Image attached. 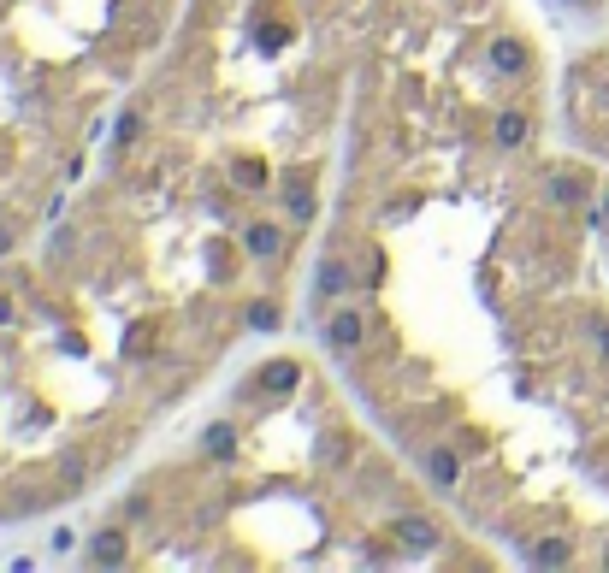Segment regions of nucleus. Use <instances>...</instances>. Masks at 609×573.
Here are the masks:
<instances>
[{
    "instance_id": "nucleus-1",
    "label": "nucleus",
    "mask_w": 609,
    "mask_h": 573,
    "mask_svg": "<svg viewBox=\"0 0 609 573\" xmlns=\"http://www.w3.org/2000/svg\"><path fill=\"white\" fill-rule=\"evenodd\" d=\"M604 160L479 148L343 160L308 314L361 414L479 544L609 568Z\"/></svg>"
},
{
    "instance_id": "nucleus-2",
    "label": "nucleus",
    "mask_w": 609,
    "mask_h": 573,
    "mask_svg": "<svg viewBox=\"0 0 609 573\" xmlns=\"http://www.w3.org/2000/svg\"><path fill=\"white\" fill-rule=\"evenodd\" d=\"M326 361L267 355L154 461L95 532V562L142 568H426L479 544L385 432H367ZM485 550V544H479Z\"/></svg>"
},
{
    "instance_id": "nucleus-3",
    "label": "nucleus",
    "mask_w": 609,
    "mask_h": 573,
    "mask_svg": "<svg viewBox=\"0 0 609 573\" xmlns=\"http://www.w3.org/2000/svg\"><path fill=\"white\" fill-rule=\"evenodd\" d=\"M190 0H0V266L60 219Z\"/></svg>"
},
{
    "instance_id": "nucleus-4",
    "label": "nucleus",
    "mask_w": 609,
    "mask_h": 573,
    "mask_svg": "<svg viewBox=\"0 0 609 573\" xmlns=\"http://www.w3.org/2000/svg\"><path fill=\"white\" fill-rule=\"evenodd\" d=\"M556 107H562L568 148H580V154H592V160L609 166V36L568 60Z\"/></svg>"
},
{
    "instance_id": "nucleus-5",
    "label": "nucleus",
    "mask_w": 609,
    "mask_h": 573,
    "mask_svg": "<svg viewBox=\"0 0 609 573\" xmlns=\"http://www.w3.org/2000/svg\"><path fill=\"white\" fill-rule=\"evenodd\" d=\"M598 260L609 266V166L598 178Z\"/></svg>"
},
{
    "instance_id": "nucleus-6",
    "label": "nucleus",
    "mask_w": 609,
    "mask_h": 573,
    "mask_svg": "<svg viewBox=\"0 0 609 573\" xmlns=\"http://www.w3.org/2000/svg\"><path fill=\"white\" fill-rule=\"evenodd\" d=\"M550 6H562V12H580V18H604L609 0H550Z\"/></svg>"
}]
</instances>
